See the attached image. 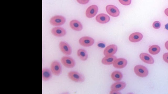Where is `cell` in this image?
Masks as SVG:
<instances>
[{
  "label": "cell",
  "instance_id": "cell-1",
  "mask_svg": "<svg viewBox=\"0 0 168 94\" xmlns=\"http://www.w3.org/2000/svg\"><path fill=\"white\" fill-rule=\"evenodd\" d=\"M68 77L70 80L77 82H82L85 80V77L82 74L75 71L69 72Z\"/></svg>",
  "mask_w": 168,
  "mask_h": 94
},
{
  "label": "cell",
  "instance_id": "cell-2",
  "mask_svg": "<svg viewBox=\"0 0 168 94\" xmlns=\"http://www.w3.org/2000/svg\"><path fill=\"white\" fill-rule=\"evenodd\" d=\"M51 70L54 75L60 76L62 71V68L61 64L58 62L55 61L51 64Z\"/></svg>",
  "mask_w": 168,
  "mask_h": 94
},
{
  "label": "cell",
  "instance_id": "cell-3",
  "mask_svg": "<svg viewBox=\"0 0 168 94\" xmlns=\"http://www.w3.org/2000/svg\"><path fill=\"white\" fill-rule=\"evenodd\" d=\"M134 71L137 76L141 77H146L149 73L146 67L141 65L135 66L134 68Z\"/></svg>",
  "mask_w": 168,
  "mask_h": 94
},
{
  "label": "cell",
  "instance_id": "cell-4",
  "mask_svg": "<svg viewBox=\"0 0 168 94\" xmlns=\"http://www.w3.org/2000/svg\"><path fill=\"white\" fill-rule=\"evenodd\" d=\"M66 21L65 17L61 16H56L50 19V23L53 26H58L63 25L65 23Z\"/></svg>",
  "mask_w": 168,
  "mask_h": 94
},
{
  "label": "cell",
  "instance_id": "cell-5",
  "mask_svg": "<svg viewBox=\"0 0 168 94\" xmlns=\"http://www.w3.org/2000/svg\"><path fill=\"white\" fill-rule=\"evenodd\" d=\"M61 61L63 65L68 68H73L75 66L76 63L75 60L70 57H63L61 58Z\"/></svg>",
  "mask_w": 168,
  "mask_h": 94
},
{
  "label": "cell",
  "instance_id": "cell-6",
  "mask_svg": "<svg viewBox=\"0 0 168 94\" xmlns=\"http://www.w3.org/2000/svg\"><path fill=\"white\" fill-rule=\"evenodd\" d=\"M59 47L62 53L66 55H70L72 53V48L66 42L61 41L59 43Z\"/></svg>",
  "mask_w": 168,
  "mask_h": 94
},
{
  "label": "cell",
  "instance_id": "cell-7",
  "mask_svg": "<svg viewBox=\"0 0 168 94\" xmlns=\"http://www.w3.org/2000/svg\"><path fill=\"white\" fill-rule=\"evenodd\" d=\"M106 9L108 13L112 17H117L120 15L119 9L113 5H108L106 7Z\"/></svg>",
  "mask_w": 168,
  "mask_h": 94
},
{
  "label": "cell",
  "instance_id": "cell-8",
  "mask_svg": "<svg viewBox=\"0 0 168 94\" xmlns=\"http://www.w3.org/2000/svg\"><path fill=\"white\" fill-rule=\"evenodd\" d=\"M81 45L85 47L91 46L94 43V39L90 37H83L81 38L79 41Z\"/></svg>",
  "mask_w": 168,
  "mask_h": 94
},
{
  "label": "cell",
  "instance_id": "cell-9",
  "mask_svg": "<svg viewBox=\"0 0 168 94\" xmlns=\"http://www.w3.org/2000/svg\"><path fill=\"white\" fill-rule=\"evenodd\" d=\"M117 49L118 47L116 45L111 44L105 48L103 52L104 55L105 56H113L116 53Z\"/></svg>",
  "mask_w": 168,
  "mask_h": 94
},
{
  "label": "cell",
  "instance_id": "cell-10",
  "mask_svg": "<svg viewBox=\"0 0 168 94\" xmlns=\"http://www.w3.org/2000/svg\"><path fill=\"white\" fill-rule=\"evenodd\" d=\"M98 11V7L96 5H92L87 9L86 12V16L88 18H93L96 15Z\"/></svg>",
  "mask_w": 168,
  "mask_h": 94
},
{
  "label": "cell",
  "instance_id": "cell-11",
  "mask_svg": "<svg viewBox=\"0 0 168 94\" xmlns=\"http://www.w3.org/2000/svg\"><path fill=\"white\" fill-rule=\"evenodd\" d=\"M51 32L54 36L57 37H62L65 36L66 34V29L60 27L53 28L52 29Z\"/></svg>",
  "mask_w": 168,
  "mask_h": 94
},
{
  "label": "cell",
  "instance_id": "cell-12",
  "mask_svg": "<svg viewBox=\"0 0 168 94\" xmlns=\"http://www.w3.org/2000/svg\"><path fill=\"white\" fill-rule=\"evenodd\" d=\"M127 64V61L125 58H118L114 62L113 66L115 68L117 69H122L126 66Z\"/></svg>",
  "mask_w": 168,
  "mask_h": 94
},
{
  "label": "cell",
  "instance_id": "cell-13",
  "mask_svg": "<svg viewBox=\"0 0 168 94\" xmlns=\"http://www.w3.org/2000/svg\"><path fill=\"white\" fill-rule=\"evenodd\" d=\"M140 57L142 61L146 63L151 64L154 63V58L149 54L142 53L140 54Z\"/></svg>",
  "mask_w": 168,
  "mask_h": 94
},
{
  "label": "cell",
  "instance_id": "cell-14",
  "mask_svg": "<svg viewBox=\"0 0 168 94\" xmlns=\"http://www.w3.org/2000/svg\"><path fill=\"white\" fill-rule=\"evenodd\" d=\"M96 19L97 22L99 23L106 24L110 21V17L106 14L101 13L97 16Z\"/></svg>",
  "mask_w": 168,
  "mask_h": 94
},
{
  "label": "cell",
  "instance_id": "cell-15",
  "mask_svg": "<svg viewBox=\"0 0 168 94\" xmlns=\"http://www.w3.org/2000/svg\"><path fill=\"white\" fill-rule=\"evenodd\" d=\"M70 27L73 30L76 31H80L83 29V26L81 23L76 20H73L70 23Z\"/></svg>",
  "mask_w": 168,
  "mask_h": 94
},
{
  "label": "cell",
  "instance_id": "cell-16",
  "mask_svg": "<svg viewBox=\"0 0 168 94\" xmlns=\"http://www.w3.org/2000/svg\"><path fill=\"white\" fill-rule=\"evenodd\" d=\"M126 86V84L124 82H118L113 84L111 87L112 91H119L124 89Z\"/></svg>",
  "mask_w": 168,
  "mask_h": 94
},
{
  "label": "cell",
  "instance_id": "cell-17",
  "mask_svg": "<svg viewBox=\"0 0 168 94\" xmlns=\"http://www.w3.org/2000/svg\"><path fill=\"white\" fill-rule=\"evenodd\" d=\"M143 38L142 34L139 32H135L131 34L129 37L130 41L133 43L141 41Z\"/></svg>",
  "mask_w": 168,
  "mask_h": 94
},
{
  "label": "cell",
  "instance_id": "cell-18",
  "mask_svg": "<svg viewBox=\"0 0 168 94\" xmlns=\"http://www.w3.org/2000/svg\"><path fill=\"white\" fill-rule=\"evenodd\" d=\"M52 72L51 70L47 68H43L42 70V80L44 81H47L52 77Z\"/></svg>",
  "mask_w": 168,
  "mask_h": 94
},
{
  "label": "cell",
  "instance_id": "cell-19",
  "mask_svg": "<svg viewBox=\"0 0 168 94\" xmlns=\"http://www.w3.org/2000/svg\"><path fill=\"white\" fill-rule=\"evenodd\" d=\"M116 59V57L114 56H106L102 58V62L104 65H110L113 64Z\"/></svg>",
  "mask_w": 168,
  "mask_h": 94
},
{
  "label": "cell",
  "instance_id": "cell-20",
  "mask_svg": "<svg viewBox=\"0 0 168 94\" xmlns=\"http://www.w3.org/2000/svg\"><path fill=\"white\" fill-rule=\"evenodd\" d=\"M78 56L82 61L87 60L88 55L87 52L83 49H79L77 51Z\"/></svg>",
  "mask_w": 168,
  "mask_h": 94
},
{
  "label": "cell",
  "instance_id": "cell-21",
  "mask_svg": "<svg viewBox=\"0 0 168 94\" xmlns=\"http://www.w3.org/2000/svg\"><path fill=\"white\" fill-rule=\"evenodd\" d=\"M111 77L113 81L118 82L122 80L123 75L122 73L120 72L115 71L112 73Z\"/></svg>",
  "mask_w": 168,
  "mask_h": 94
},
{
  "label": "cell",
  "instance_id": "cell-22",
  "mask_svg": "<svg viewBox=\"0 0 168 94\" xmlns=\"http://www.w3.org/2000/svg\"><path fill=\"white\" fill-rule=\"evenodd\" d=\"M160 47L157 45L151 46L149 49L150 53L153 55H157L160 52Z\"/></svg>",
  "mask_w": 168,
  "mask_h": 94
},
{
  "label": "cell",
  "instance_id": "cell-23",
  "mask_svg": "<svg viewBox=\"0 0 168 94\" xmlns=\"http://www.w3.org/2000/svg\"><path fill=\"white\" fill-rule=\"evenodd\" d=\"M122 5L127 6L130 5L131 3V0H118Z\"/></svg>",
  "mask_w": 168,
  "mask_h": 94
},
{
  "label": "cell",
  "instance_id": "cell-24",
  "mask_svg": "<svg viewBox=\"0 0 168 94\" xmlns=\"http://www.w3.org/2000/svg\"><path fill=\"white\" fill-rule=\"evenodd\" d=\"M161 24L158 21H156L153 24V27L155 29H159L161 27Z\"/></svg>",
  "mask_w": 168,
  "mask_h": 94
},
{
  "label": "cell",
  "instance_id": "cell-25",
  "mask_svg": "<svg viewBox=\"0 0 168 94\" xmlns=\"http://www.w3.org/2000/svg\"><path fill=\"white\" fill-rule=\"evenodd\" d=\"M78 2L82 4H86L88 3L90 0H77Z\"/></svg>",
  "mask_w": 168,
  "mask_h": 94
},
{
  "label": "cell",
  "instance_id": "cell-26",
  "mask_svg": "<svg viewBox=\"0 0 168 94\" xmlns=\"http://www.w3.org/2000/svg\"><path fill=\"white\" fill-rule=\"evenodd\" d=\"M163 58L164 61L168 63V53H166L164 54L163 56Z\"/></svg>",
  "mask_w": 168,
  "mask_h": 94
},
{
  "label": "cell",
  "instance_id": "cell-27",
  "mask_svg": "<svg viewBox=\"0 0 168 94\" xmlns=\"http://www.w3.org/2000/svg\"><path fill=\"white\" fill-rule=\"evenodd\" d=\"M120 92H118V91H112L110 92V94H120Z\"/></svg>",
  "mask_w": 168,
  "mask_h": 94
},
{
  "label": "cell",
  "instance_id": "cell-28",
  "mask_svg": "<svg viewBox=\"0 0 168 94\" xmlns=\"http://www.w3.org/2000/svg\"><path fill=\"white\" fill-rule=\"evenodd\" d=\"M165 13L166 15L168 17V8L165 10Z\"/></svg>",
  "mask_w": 168,
  "mask_h": 94
},
{
  "label": "cell",
  "instance_id": "cell-29",
  "mask_svg": "<svg viewBox=\"0 0 168 94\" xmlns=\"http://www.w3.org/2000/svg\"><path fill=\"white\" fill-rule=\"evenodd\" d=\"M165 46L167 50H168V41H167L165 43Z\"/></svg>",
  "mask_w": 168,
  "mask_h": 94
}]
</instances>
